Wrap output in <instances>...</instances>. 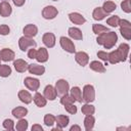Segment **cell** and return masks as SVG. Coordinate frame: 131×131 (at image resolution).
Segmentation results:
<instances>
[{
    "label": "cell",
    "instance_id": "obj_32",
    "mask_svg": "<svg viewBox=\"0 0 131 131\" xmlns=\"http://www.w3.org/2000/svg\"><path fill=\"white\" fill-rule=\"evenodd\" d=\"M81 112H82V114L85 115V116L93 115V114L95 113V107H94V105H92V104H90V103H85V104L82 105Z\"/></svg>",
    "mask_w": 131,
    "mask_h": 131
},
{
    "label": "cell",
    "instance_id": "obj_43",
    "mask_svg": "<svg viewBox=\"0 0 131 131\" xmlns=\"http://www.w3.org/2000/svg\"><path fill=\"white\" fill-rule=\"evenodd\" d=\"M36 53H37V49H35V47L29 48V51H28V57L31 58V59H34V58H36Z\"/></svg>",
    "mask_w": 131,
    "mask_h": 131
},
{
    "label": "cell",
    "instance_id": "obj_30",
    "mask_svg": "<svg viewBox=\"0 0 131 131\" xmlns=\"http://www.w3.org/2000/svg\"><path fill=\"white\" fill-rule=\"evenodd\" d=\"M92 31H93L94 34H96V35L98 36V35H100V34H102V33H105V32H107V31H110V30H108L107 27H105V26H103V25H100V24H93V25H92Z\"/></svg>",
    "mask_w": 131,
    "mask_h": 131
},
{
    "label": "cell",
    "instance_id": "obj_25",
    "mask_svg": "<svg viewBox=\"0 0 131 131\" xmlns=\"http://www.w3.org/2000/svg\"><path fill=\"white\" fill-rule=\"evenodd\" d=\"M105 16H107V13L102 9V7H96L94 8L93 12H92V17L95 20H102L105 18Z\"/></svg>",
    "mask_w": 131,
    "mask_h": 131
},
{
    "label": "cell",
    "instance_id": "obj_14",
    "mask_svg": "<svg viewBox=\"0 0 131 131\" xmlns=\"http://www.w3.org/2000/svg\"><path fill=\"white\" fill-rule=\"evenodd\" d=\"M23 32H24V36L29 37V38H34L38 34V28L34 24H29L25 26Z\"/></svg>",
    "mask_w": 131,
    "mask_h": 131
},
{
    "label": "cell",
    "instance_id": "obj_26",
    "mask_svg": "<svg viewBox=\"0 0 131 131\" xmlns=\"http://www.w3.org/2000/svg\"><path fill=\"white\" fill-rule=\"evenodd\" d=\"M95 125V118L93 117V115H89V116H85L84 119V128L86 131H90L94 128Z\"/></svg>",
    "mask_w": 131,
    "mask_h": 131
},
{
    "label": "cell",
    "instance_id": "obj_48",
    "mask_svg": "<svg viewBox=\"0 0 131 131\" xmlns=\"http://www.w3.org/2000/svg\"><path fill=\"white\" fill-rule=\"evenodd\" d=\"M0 64H1V59H0Z\"/></svg>",
    "mask_w": 131,
    "mask_h": 131
},
{
    "label": "cell",
    "instance_id": "obj_29",
    "mask_svg": "<svg viewBox=\"0 0 131 131\" xmlns=\"http://www.w3.org/2000/svg\"><path fill=\"white\" fill-rule=\"evenodd\" d=\"M102 9L108 14V13H112L113 11H115L117 9V5L113 1H104L102 4Z\"/></svg>",
    "mask_w": 131,
    "mask_h": 131
},
{
    "label": "cell",
    "instance_id": "obj_5",
    "mask_svg": "<svg viewBox=\"0 0 131 131\" xmlns=\"http://www.w3.org/2000/svg\"><path fill=\"white\" fill-rule=\"evenodd\" d=\"M59 43H60L61 48L64 51H67L68 53H75L76 52V46L70 38L62 36V37L59 38Z\"/></svg>",
    "mask_w": 131,
    "mask_h": 131
},
{
    "label": "cell",
    "instance_id": "obj_21",
    "mask_svg": "<svg viewBox=\"0 0 131 131\" xmlns=\"http://www.w3.org/2000/svg\"><path fill=\"white\" fill-rule=\"evenodd\" d=\"M11 114L16 119H23L28 115V108L25 106H16L11 111Z\"/></svg>",
    "mask_w": 131,
    "mask_h": 131
},
{
    "label": "cell",
    "instance_id": "obj_13",
    "mask_svg": "<svg viewBox=\"0 0 131 131\" xmlns=\"http://www.w3.org/2000/svg\"><path fill=\"white\" fill-rule=\"evenodd\" d=\"M69 19L74 25H78V26H81L86 23V18L79 12H71L69 14Z\"/></svg>",
    "mask_w": 131,
    "mask_h": 131
},
{
    "label": "cell",
    "instance_id": "obj_37",
    "mask_svg": "<svg viewBox=\"0 0 131 131\" xmlns=\"http://www.w3.org/2000/svg\"><path fill=\"white\" fill-rule=\"evenodd\" d=\"M44 124L47 127H52L55 124V117L52 114H46L44 116Z\"/></svg>",
    "mask_w": 131,
    "mask_h": 131
},
{
    "label": "cell",
    "instance_id": "obj_38",
    "mask_svg": "<svg viewBox=\"0 0 131 131\" xmlns=\"http://www.w3.org/2000/svg\"><path fill=\"white\" fill-rule=\"evenodd\" d=\"M2 125H3V128L6 129V130H8V131L14 130V126H15L13 120H11V119H5L3 121V123H2Z\"/></svg>",
    "mask_w": 131,
    "mask_h": 131
},
{
    "label": "cell",
    "instance_id": "obj_35",
    "mask_svg": "<svg viewBox=\"0 0 131 131\" xmlns=\"http://www.w3.org/2000/svg\"><path fill=\"white\" fill-rule=\"evenodd\" d=\"M76 100L73 98V96L71 95V94H69V93H67V94H64V95H62V96H60V103L62 104V105H67V104H71V103H74Z\"/></svg>",
    "mask_w": 131,
    "mask_h": 131
},
{
    "label": "cell",
    "instance_id": "obj_10",
    "mask_svg": "<svg viewBox=\"0 0 131 131\" xmlns=\"http://www.w3.org/2000/svg\"><path fill=\"white\" fill-rule=\"evenodd\" d=\"M75 60L77 61L78 64H80L81 67H85L88 64L89 62V55L84 52V51H78L75 52Z\"/></svg>",
    "mask_w": 131,
    "mask_h": 131
},
{
    "label": "cell",
    "instance_id": "obj_12",
    "mask_svg": "<svg viewBox=\"0 0 131 131\" xmlns=\"http://www.w3.org/2000/svg\"><path fill=\"white\" fill-rule=\"evenodd\" d=\"M129 50H130V46L127 43H122L119 45L117 51L119 53V56L121 58V61H126L128 54H129Z\"/></svg>",
    "mask_w": 131,
    "mask_h": 131
},
{
    "label": "cell",
    "instance_id": "obj_20",
    "mask_svg": "<svg viewBox=\"0 0 131 131\" xmlns=\"http://www.w3.org/2000/svg\"><path fill=\"white\" fill-rule=\"evenodd\" d=\"M17 97L21 102H24L26 104L31 103L33 100V96L31 95V93L28 90H19L17 93Z\"/></svg>",
    "mask_w": 131,
    "mask_h": 131
},
{
    "label": "cell",
    "instance_id": "obj_42",
    "mask_svg": "<svg viewBox=\"0 0 131 131\" xmlns=\"http://www.w3.org/2000/svg\"><path fill=\"white\" fill-rule=\"evenodd\" d=\"M97 57H98L99 59H101V60H103V61L106 62V61H107V58H108V53L105 52V51L100 50V51L97 52Z\"/></svg>",
    "mask_w": 131,
    "mask_h": 131
},
{
    "label": "cell",
    "instance_id": "obj_3",
    "mask_svg": "<svg viewBox=\"0 0 131 131\" xmlns=\"http://www.w3.org/2000/svg\"><path fill=\"white\" fill-rule=\"evenodd\" d=\"M119 27L122 37L128 41L131 40V23L127 19H120Z\"/></svg>",
    "mask_w": 131,
    "mask_h": 131
},
{
    "label": "cell",
    "instance_id": "obj_47",
    "mask_svg": "<svg viewBox=\"0 0 131 131\" xmlns=\"http://www.w3.org/2000/svg\"><path fill=\"white\" fill-rule=\"evenodd\" d=\"M52 1H58V0H52Z\"/></svg>",
    "mask_w": 131,
    "mask_h": 131
},
{
    "label": "cell",
    "instance_id": "obj_19",
    "mask_svg": "<svg viewBox=\"0 0 131 131\" xmlns=\"http://www.w3.org/2000/svg\"><path fill=\"white\" fill-rule=\"evenodd\" d=\"M48 50L45 48V47H40L38 50H37V53H36V58L38 62L40 63H43V62H46L48 60Z\"/></svg>",
    "mask_w": 131,
    "mask_h": 131
},
{
    "label": "cell",
    "instance_id": "obj_46",
    "mask_svg": "<svg viewBox=\"0 0 131 131\" xmlns=\"http://www.w3.org/2000/svg\"><path fill=\"white\" fill-rule=\"evenodd\" d=\"M70 131H81V127L79 125H73L70 128Z\"/></svg>",
    "mask_w": 131,
    "mask_h": 131
},
{
    "label": "cell",
    "instance_id": "obj_22",
    "mask_svg": "<svg viewBox=\"0 0 131 131\" xmlns=\"http://www.w3.org/2000/svg\"><path fill=\"white\" fill-rule=\"evenodd\" d=\"M68 34H69V36H70L71 39H74V40H82L83 39L82 31L79 28H76V27L70 28L68 30Z\"/></svg>",
    "mask_w": 131,
    "mask_h": 131
},
{
    "label": "cell",
    "instance_id": "obj_1",
    "mask_svg": "<svg viewBox=\"0 0 131 131\" xmlns=\"http://www.w3.org/2000/svg\"><path fill=\"white\" fill-rule=\"evenodd\" d=\"M118 41V35L117 33L113 32V31H107L105 33H102L100 35H98L96 42L99 45H102L105 49H111L113 48L116 43Z\"/></svg>",
    "mask_w": 131,
    "mask_h": 131
},
{
    "label": "cell",
    "instance_id": "obj_23",
    "mask_svg": "<svg viewBox=\"0 0 131 131\" xmlns=\"http://www.w3.org/2000/svg\"><path fill=\"white\" fill-rule=\"evenodd\" d=\"M69 123H70V118L66 115H58L57 117H55V124L60 129L66 128L69 125Z\"/></svg>",
    "mask_w": 131,
    "mask_h": 131
},
{
    "label": "cell",
    "instance_id": "obj_31",
    "mask_svg": "<svg viewBox=\"0 0 131 131\" xmlns=\"http://www.w3.org/2000/svg\"><path fill=\"white\" fill-rule=\"evenodd\" d=\"M107 61H108L110 63H112V64H115V63H119V62H121V58H120V56H119V53H118L117 49H116V50H114V51H111V52L108 53Z\"/></svg>",
    "mask_w": 131,
    "mask_h": 131
},
{
    "label": "cell",
    "instance_id": "obj_6",
    "mask_svg": "<svg viewBox=\"0 0 131 131\" xmlns=\"http://www.w3.org/2000/svg\"><path fill=\"white\" fill-rule=\"evenodd\" d=\"M36 45H37V43L33 40V38L23 36L18 39V47L21 51H27L29 48L36 47Z\"/></svg>",
    "mask_w": 131,
    "mask_h": 131
},
{
    "label": "cell",
    "instance_id": "obj_36",
    "mask_svg": "<svg viewBox=\"0 0 131 131\" xmlns=\"http://www.w3.org/2000/svg\"><path fill=\"white\" fill-rule=\"evenodd\" d=\"M120 17L118 15H111L107 19H106V24L110 25L111 27L113 28H116V27H119V23H120Z\"/></svg>",
    "mask_w": 131,
    "mask_h": 131
},
{
    "label": "cell",
    "instance_id": "obj_24",
    "mask_svg": "<svg viewBox=\"0 0 131 131\" xmlns=\"http://www.w3.org/2000/svg\"><path fill=\"white\" fill-rule=\"evenodd\" d=\"M33 101L38 107H44L47 103V99L44 97V95H42L41 93H39L37 91H36V93L33 97Z\"/></svg>",
    "mask_w": 131,
    "mask_h": 131
},
{
    "label": "cell",
    "instance_id": "obj_15",
    "mask_svg": "<svg viewBox=\"0 0 131 131\" xmlns=\"http://www.w3.org/2000/svg\"><path fill=\"white\" fill-rule=\"evenodd\" d=\"M43 95L44 97L47 99V100H54L57 96V93H56V90L54 88V86L52 85H47L45 88H44V91H43Z\"/></svg>",
    "mask_w": 131,
    "mask_h": 131
},
{
    "label": "cell",
    "instance_id": "obj_33",
    "mask_svg": "<svg viewBox=\"0 0 131 131\" xmlns=\"http://www.w3.org/2000/svg\"><path fill=\"white\" fill-rule=\"evenodd\" d=\"M28 127H29L28 121L23 118V119H18V122L15 124L14 129H16L17 131H26L28 129Z\"/></svg>",
    "mask_w": 131,
    "mask_h": 131
},
{
    "label": "cell",
    "instance_id": "obj_2",
    "mask_svg": "<svg viewBox=\"0 0 131 131\" xmlns=\"http://www.w3.org/2000/svg\"><path fill=\"white\" fill-rule=\"evenodd\" d=\"M82 100L85 103H91L95 100V89L93 85L86 84L82 91Z\"/></svg>",
    "mask_w": 131,
    "mask_h": 131
},
{
    "label": "cell",
    "instance_id": "obj_27",
    "mask_svg": "<svg viewBox=\"0 0 131 131\" xmlns=\"http://www.w3.org/2000/svg\"><path fill=\"white\" fill-rule=\"evenodd\" d=\"M89 67H90V69H91L92 71H94V72H96V73H104V72L106 71L104 64H102V63H101L100 61H98V60H93V61H91L90 64H89Z\"/></svg>",
    "mask_w": 131,
    "mask_h": 131
},
{
    "label": "cell",
    "instance_id": "obj_28",
    "mask_svg": "<svg viewBox=\"0 0 131 131\" xmlns=\"http://www.w3.org/2000/svg\"><path fill=\"white\" fill-rule=\"evenodd\" d=\"M71 95L73 96V98L78 101V102H82V90L78 87V86H74L70 89Z\"/></svg>",
    "mask_w": 131,
    "mask_h": 131
},
{
    "label": "cell",
    "instance_id": "obj_40",
    "mask_svg": "<svg viewBox=\"0 0 131 131\" xmlns=\"http://www.w3.org/2000/svg\"><path fill=\"white\" fill-rule=\"evenodd\" d=\"M64 106V110L69 113V114H71V115H75L76 113H77V106L75 105V103H71V104H67V105H63Z\"/></svg>",
    "mask_w": 131,
    "mask_h": 131
},
{
    "label": "cell",
    "instance_id": "obj_7",
    "mask_svg": "<svg viewBox=\"0 0 131 131\" xmlns=\"http://www.w3.org/2000/svg\"><path fill=\"white\" fill-rule=\"evenodd\" d=\"M57 14H58L57 8L52 5H47L42 10V16L45 19H53L57 16Z\"/></svg>",
    "mask_w": 131,
    "mask_h": 131
},
{
    "label": "cell",
    "instance_id": "obj_8",
    "mask_svg": "<svg viewBox=\"0 0 131 131\" xmlns=\"http://www.w3.org/2000/svg\"><path fill=\"white\" fill-rule=\"evenodd\" d=\"M24 83H25V86L31 91H37L40 87V81L36 78H33V77L25 78Z\"/></svg>",
    "mask_w": 131,
    "mask_h": 131
},
{
    "label": "cell",
    "instance_id": "obj_11",
    "mask_svg": "<svg viewBox=\"0 0 131 131\" xmlns=\"http://www.w3.org/2000/svg\"><path fill=\"white\" fill-rule=\"evenodd\" d=\"M15 57V53L13 50L9 49V48H2L0 50V59L7 62V61H11L14 60Z\"/></svg>",
    "mask_w": 131,
    "mask_h": 131
},
{
    "label": "cell",
    "instance_id": "obj_18",
    "mask_svg": "<svg viewBox=\"0 0 131 131\" xmlns=\"http://www.w3.org/2000/svg\"><path fill=\"white\" fill-rule=\"evenodd\" d=\"M12 13V8L9 2L7 1H2L0 2V15L2 17H8Z\"/></svg>",
    "mask_w": 131,
    "mask_h": 131
},
{
    "label": "cell",
    "instance_id": "obj_34",
    "mask_svg": "<svg viewBox=\"0 0 131 131\" xmlns=\"http://www.w3.org/2000/svg\"><path fill=\"white\" fill-rule=\"evenodd\" d=\"M11 75V68L8 64H0V77L7 78Z\"/></svg>",
    "mask_w": 131,
    "mask_h": 131
},
{
    "label": "cell",
    "instance_id": "obj_45",
    "mask_svg": "<svg viewBox=\"0 0 131 131\" xmlns=\"http://www.w3.org/2000/svg\"><path fill=\"white\" fill-rule=\"evenodd\" d=\"M12 2H13V4H14L15 6L20 7V6H23V5L26 3V0H12Z\"/></svg>",
    "mask_w": 131,
    "mask_h": 131
},
{
    "label": "cell",
    "instance_id": "obj_39",
    "mask_svg": "<svg viewBox=\"0 0 131 131\" xmlns=\"http://www.w3.org/2000/svg\"><path fill=\"white\" fill-rule=\"evenodd\" d=\"M121 8L124 12L130 13L131 12V5H130V0H123L121 3Z\"/></svg>",
    "mask_w": 131,
    "mask_h": 131
},
{
    "label": "cell",
    "instance_id": "obj_17",
    "mask_svg": "<svg viewBox=\"0 0 131 131\" xmlns=\"http://www.w3.org/2000/svg\"><path fill=\"white\" fill-rule=\"evenodd\" d=\"M28 71L30 74H33L36 76H42L45 73V68H44V66H41L38 63H31V64H29Z\"/></svg>",
    "mask_w": 131,
    "mask_h": 131
},
{
    "label": "cell",
    "instance_id": "obj_9",
    "mask_svg": "<svg viewBox=\"0 0 131 131\" xmlns=\"http://www.w3.org/2000/svg\"><path fill=\"white\" fill-rule=\"evenodd\" d=\"M42 42L43 44L47 47V48H52L54 47L55 45V42H56V38H55V35L53 33H50V32H47L43 35L42 37Z\"/></svg>",
    "mask_w": 131,
    "mask_h": 131
},
{
    "label": "cell",
    "instance_id": "obj_41",
    "mask_svg": "<svg viewBox=\"0 0 131 131\" xmlns=\"http://www.w3.org/2000/svg\"><path fill=\"white\" fill-rule=\"evenodd\" d=\"M10 33V28L7 25H0V35L6 36Z\"/></svg>",
    "mask_w": 131,
    "mask_h": 131
},
{
    "label": "cell",
    "instance_id": "obj_49",
    "mask_svg": "<svg viewBox=\"0 0 131 131\" xmlns=\"http://www.w3.org/2000/svg\"><path fill=\"white\" fill-rule=\"evenodd\" d=\"M3 1H6V0H3Z\"/></svg>",
    "mask_w": 131,
    "mask_h": 131
},
{
    "label": "cell",
    "instance_id": "obj_44",
    "mask_svg": "<svg viewBox=\"0 0 131 131\" xmlns=\"http://www.w3.org/2000/svg\"><path fill=\"white\" fill-rule=\"evenodd\" d=\"M31 129H32V131H43V127L39 124H34Z\"/></svg>",
    "mask_w": 131,
    "mask_h": 131
},
{
    "label": "cell",
    "instance_id": "obj_16",
    "mask_svg": "<svg viewBox=\"0 0 131 131\" xmlns=\"http://www.w3.org/2000/svg\"><path fill=\"white\" fill-rule=\"evenodd\" d=\"M13 67L15 69L16 72L18 73H25L26 71H28V68H29V63L21 59V58H17L15 60H13Z\"/></svg>",
    "mask_w": 131,
    "mask_h": 131
},
{
    "label": "cell",
    "instance_id": "obj_4",
    "mask_svg": "<svg viewBox=\"0 0 131 131\" xmlns=\"http://www.w3.org/2000/svg\"><path fill=\"white\" fill-rule=\"evenodd\" d=\"M54 88H55V90H56L57 95L62 96V95L67 94V93H69V91H70V84H69V82H68L67 80H64V79H59V80L56 81Z\"/></svg>",
    "mask_w": 131,
    "mask_h": 131
}]
</instances>
